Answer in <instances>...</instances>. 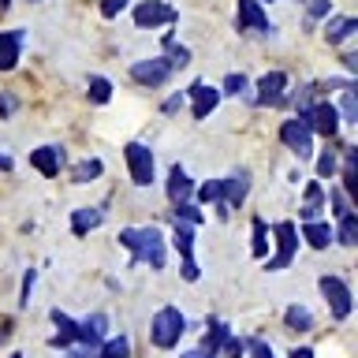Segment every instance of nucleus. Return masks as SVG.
<instances>
[{
    "label": "nucleus",
    "mask_w": 358,
    "mask_h": 358,
    "mask_svg": "<svg viewBox=\"0 0 358 358\" xmlns=\"http://www.w3.org/2000/svg\"><path fill=\"white\" fill-rule=\"evenodd\" d=\"M120 246H127L131 250V262H142V265H150L153 273H161L164 262H168V246H164V235L161 228H123L120 235Z\"/></svg>",
    "instance_id": "f257e3e1"
},
{
    "label": "nucleus",
    "mask_w": 358,
    "mask_h": 358,
    "mask_svg": "<svg viewBox=\"0 0 358 358\" xmlns=\"http://www.w3.org/2000/svg\"><path fill=\"white\" fill-rule=\"evenodd\" d=\"M183 332H187V317H183L176 306H161V310L153 313V321H150V340H153V347L172 351V347H179V340H183Z\"/></svg>",
    "instance_id": "f03ea898"
},
{
    "label": "nucleus",
    "mask_w": 358,
    "mask_h": 358,
    "mask_svg": "<svg viewBox=\"0 0 358 358\" xmlns=\"http://www.w3.org/2000/svg\"><path fill=\"white\" fill-rule=\"evenodd\" d=\"M273 235H276V254L273 257H265V268L268 273H280V268H287L291 262H295V254H299V228L291 220H280L273 224Z\"/></svg>",
    "instance_id": "7ed1b4c3"
},
{
    "label": "nucleus",
    "mask_w": 358,
    "mask_h": 358,
    "mask_svg": "<svg viewBox=\"0 0 358 358\" xmlns=\"http://www.w3.org/2000/svg\"><path fill=\"white\" fill-rule=\"evenodd\" d=\"M280 142H284L295 157H310L313 153V131H310V123H306L302 112H295L291 120L280 123Z\"/></svg>",
    "instance_id": "20e7f679"
},
{
    "label": "nucleus",
    "mask_w": 358,
    "mask_h": 358,
    "mask_svg": "<svg viewBox=\"0 0 358 358\" xmlns=\"http://www.w3.org/2000/svg\"><path fill=\"white\" fill-rule=\"evenodd\" d=\"M317 287H321L324 302H329V313H332L336 321H347V317H351L355 299H351V287H347L340 276H321V280H317Z\"/></svg>",
    "instance_id": "39448f33"
},
{
    "label": "nucleus",
    "mask_w": 358,
    "mask_h": 358,
    "mask_svg": "<svg viewBox=\"0 0 358 358\" xmlns=\"http://www.w3.org/2000/svg\"><path fill=\"white\" fill-rule=\"evenodd\" d=\"M123 157H127V172L134 187H153V150L142 142H127L123 145Z\"/></svg>",
    "instance_id": "423d86ee"
},
{
    "label": "nucleus",
    "mask_w": 358,
    "mask_h": 358,
    "mask_svg": "<svg viewBox=\"0 0 358 358\" xmlns=\"http://www.w3.org/2000/svg\"><path fill=\"white\" fill-rule=\"evenodd\" d=\"M176 19H179V11L172 4H164V0H142V4L134 8V27H138V30L172 27Z\"/></svg>",
    "instance_id": "0eeeda50"
},
{
    "label": "nucleus",
    "mask_w": 358,
    "mask_h": 358,
    "mask_svg": "<svg viewBox=\"0 0 358 358\" xmlns=\"http://www.w3.org/2000/svg\"><path fill=\"white\" fill-rule=\"evenodd\" d=\"M183 97L190 101V112H194V120H209L213 112H217V105H220V90H217V86H209L206 78L190 83V90H187Z\"/></svg>",
    "instance_id": "6e6552de"
},
{
    "label": "nucleus",
    "mask_w": 358,
    "mask_h": 358,
    "mask_svg": "<svg viewBox=\"0 0 358 358\" xmlns=\"http://www.w3.org/2000/svg\"><path fill=\"white\" fill-rule=\"evenodd\" d=\"M302 116H306L310 131L321 134V138H336V134H340V116H336V105H332V101H317V105H310Z\"/></svg>",
    "instance_id": "1a4fd4ad"
},
{
    "label": "nucleus",
    "mask_w": 358,
    "mask_h": 358,
    "mask_svg": "<svg viewBox=\"0 0 358 358\" xmlns=\"http://www.w3.org/2000/svg\"><path fill=\"white\" fill-rule=\"evenodd\" d=\"M131 78H134L138 86L157 90V86H164L168 78H172V67H168L164 56H153V60H134V64H131Z\"/></svg>",
    "instance_id": "9d476101"
},
{
    "label": "nucleus",
    "mask_w": 358,
    "mask_h": 358,
    "mask_svg": "<svg viewBox=\"0 0 358 358\" xmlns=\"http://www.w3.org/2000/svg\"><path fill=\"white\" fill-rule=\"evenodd\" d=\"M235 27L254 30V34H276V27L268 22L265 8L257 4V0H239V8H235Z\"/></svg>",
    "instance_id": "9b49d317"
},
{
    "label": "nucleus",
    "mask_w": 358,
    "mask_h": 358,
    "mask_svg": "<svg viewBox=\"0 0 358 358\" xmlns=\"http://www.w3.org/2000/svg\"><path fill=\"white\" fill-rule=\"evenodd\" d=\"M284 94H287V75L284 71H268L257 78V94H254V105H284Z\"/></svg>",
    "instance_id": "f8f14e48"
},
{
    "label": "nucleus",
    "mask_w": 358,
    "mask_h": 358,
    "mask_svg": "<svg viewBox=\"0 0 358 358\" xmlns=\"http://www.w3.org/2000/svg\"><path fill=\"white\" fill-rule=\"evenodd\" d=\"M246 194H250V172L246 168H239V172H231V176H224L220 179V198H224V209H239Z\"/></svg>",
    "instance_id": "ddd939ff"
},
{
    "label": "nucleus",
    "mask_w": 358,
    "mask_h": 358,
    "mask_svg": "<svg viewBox=\"0 0 358 358\" xmlns=\"http://www.w3.org/2000/svg\"><path fill=\"white\" fill-rule=\"evenodd\" d=\"M30 168H38L45 179L60 176V168H64V150H60V145H38V150H30Z\"/></svg>",
    "instance_id": "4468645a"
},
{
    "label": "nucleus",
    "mask_w": 358,
    "mask_h": 358,
    "mask_svg": "<svg viewBox=\"0 0 358 358\" xmlns=\"http://www.w3.org/2000/svg\"><path fill=\"white\" fill-rule=\"evenodd\" d=\"M22 34L19 27L15 30H0V71H11L19 60H22Z\"/></svg>",
    "instance_id": "2eb2a0df"
},
{
    "label": "nucleus",
    "mask_w": 358,
    "mask_h": 358,
    "mask_svg": "<svg viewBox=\"0 0 358 358\" xmlns=\"http://www.w3.org/2000/svg\"><path fill=\"white\" fill-rule=\"evenodd\" d=\"M190 198H194V179L187 176V168L172 164V172H168V201H172V206H183Z\"/></svg>",
    "instance_id": "dca6fc26"
},
{
    "label": "nucleus",
    "mask_w": 358,
    "mask_h": 358,
    "mask_svg": "<svg viewBox=\"0 0 358 358\" xmlns=\"http://www.w3.org/2000/svg\"><path fill=\"white\" fill-rule=\"evenodd\" d=\"M108 336V317L105 313H90L86 321H78V343L83 347H101Z\"/></svg>",
    "instance_id": "f3484780"
},
{
    "label": "nucleus",
    "mask_w": 358,
    "mask_h": 358,
    "mask_svg": "<svg viewBox=\"0 0 358 358\" xmlns=\"http://www.w3.org/2000/svg\"><path fill=\"white\" fill-rule=\"evenodd\" d=\"M231 336V324L228 321H209V332L201 336V347H198V355L201 358H220V347L224 340Z\"/></svg>",
    "instance_id": "a211bd4d"
},
{
    "label": "nucleus",
    "mask_w": 358,
    "mask_h": 358,
    "mask_svg": "<svg viewBox=\"0 0 358 358\" xmlns=\"http://www.w3.org/2000/svg\"><path fill=\"white\" fill-rule=\"evenodd\" d=\"M52 324H56V336H52V347H60V351H67L71 343H78V321L67 317L64 310H52Z\"/></svg>",
    "instance_id": "6ab92c4d"
},
{
    "label": "nucleus",
    "mask_w": 358,
    "mask_h": 358,
    "mask_svg": "<svg viewBox=\"0 0 358 358\" xmlns=\"http://www.w3.org/2000/svg\"><path fill=\"white\" fill-rule=\"evenodd\" d=\"M105 224V209L101 206H83V209H75L71 213V231L83 239V235H90L94 228H101Z\"/></svg>",
    "instance_id": "aec40b11"
},
{
    "label": "nucleus",
    "mask_w": 358,
    "mask_h": 358,
    "mask_svg": "<svg viewBox=\"0 0 358 358\" xmlns=\"http://www.w3.org/2000/svg\"><path fill=\"white\" fill-rule=\"evenodd\" d=\"M329 209V198H324V187L321 183H306V201H302V209H299V217L313 224V220H321V213Z\"/></svg>",
    "instance_id": "412c9836"
},
{
    "label": "nucleus",
    "mask_w": 358,
    "mask_h": 358,
    "mask_svg": "<svg viewBox=\"0 0 358 358\" xmlns=\"http://www.w3.org/2000/svg\"><path fill=\"white\" fill-rule=\"evenodd\" d=\"M355 30H358V19H351V15H329V22H324V41L340 45V41L351 38Z\"/></svg>",
    "instance_id": "4be33fe9"
},
{
    "label": "nucleus",
    "mask_w": 358,
    "mask_h": 358,
    "mask_svg": "<svg viewBox=\"0 0 358 358\" xmlns=\"http://www.w3.org/2000/svg\"><path fill=\"white\" fill-rule=\"evenodd\" d=\"M302 239H306V246H313V250H329V243H332V228H329L324 220L302 224Z\"/></svg>",
    "instance_id": "5701e85b"
},
{
    "label": "nucleus",
    "mask_w": 358,
    "mask_h": 358,
    "mask_svg": "<svg viewBox=\"0 0 358 358\" xmlns=\"http://www.w3.org/2000/svg\"><path fill=\"white\" fill-rule=\"evenodd\" d=\"M101 172H105V164L97 157H86L71 168V183H94V179H101Z\"/></svg>",
    "instance_id": "b1692460"
},
{
    "label": "nucleus",
    "mask_w": 358,
    "mask_h": 358,
    "mask_svg": "<svg viewBox=\"0 0 358 358\" xmlns=\"http://www.w3.org/2000/svg\"><path fill=\"white\" fill-rule=\"evenodd\" d=\"M343 153H347V157H343V168H340V179H343V187H340V190H343L347 198H351L355 190H358V172H355V145H343Z\"/></svg>",
    "instance_id": "393cba45"
},
{
    "label": "nucleus",
    "mask_w": 358,
    "mask_h": 358,
    "mask_svg": "<svg viewBox=\"0 0 358 358\" xmlns=\"http://www.w3.org/2000/svg\"><path fill=\"white\" fill-rule=\"evenodd\" d=\"M336 116H340V123H347V127H355V123H358V94H355V86L343 90L340 105H336Z\"/></svg>",
    "instance_id": "a878e982"
},
{
    "label": "nucleus",
    "mask_w": 358,
    "mask_h": 358,
    "mask_svg": "<svg viewBox=\"0 0 358 358\" xmlns=\"http://www.w3.org/2000/svg\"><path fill=\"white\" fill-rule=\"evenodd\" d=\"M284 324L291 332H310L313 329V313L306 306H287L284 310Z\"/></svg>",
    "instance_id": "bb28decb"
},
{
    "label": "nucleus",
    "mask_w": 358,
    "mask_h": 358,
    "mask_svg": "<svg viewBox=\"0 0 358 358\" xmlns=\"http://www.w3.org/2000/svg\"><path fill=\"white\" fill-rule=\"evenodd\" d=\"M172 246L179 250V257H194V228H190V224H176Z\"/></svg>",
    "instance_id": "cd10ccee"
},
{
    "label": "nucleus",
    "mask_w": 358,
    "mask_h": 358,
    "mask_svg": "<svg viewBox=\"0 0 358 358\" xmlns=\"http://www.w3.org/2000/svg\"><path fill=\"white\" fill-rule=\"evenodd\" d=\"M86 94H90V101H94V105H108V101H112V83H108L105 75H90Z\"/></svg>",
    "instance_id": "c85d7f7f"
},
{
    "label": "nucleus",
    "mask_w": 358,
    "mask_h": 358,
    "mask_svg": "<svg viewBox=\"0 0 358 358\" xmlns=\"http://www.w3.org/2000/svg\"><path fill=\"white\" fill-rule=\"evenodd\" d=\"M97 358H131V340L127 336H112L97 347Z\"/></svg>",
    "instance_id": "c756f323"
},
{
    "label": "nucleus",
    "mask_w": 358,
    "mask_h": 358,
    "mask_svg": "<svg viewBox=\"0 0 358 358\" xmlns=\"http://www.w3.org/2000/svg\"><path fill=\"white\" fill-rule=\"evenodd\" d=\"M332 239H336V243H343V246H355V243H358V217H355V213L340 217V228L332 231Z\"/></svg>",
    "instance_id": "7c9ffc66"
},
{
    "label": "nucleus",
    "mask_w": 358,
    "mask_h": 358,
    "mask_svg": "<svg viewBox=\"0 0 358 358\" xmlns=\"http://www.w3.org/2000/svg\"><path fill=\"white\" fill-rule=\"evenodd\" d=\"M198 201H206V206H217L220 217H228V209H224V198H220V179H209V183L198 187Z\"/></svg>",
    "instance_id": "2f4dec72"
},
{
    "label": "nucleus",
    "mask_w": 358,
    "mask_h": 358,
    "mask_svg": "<svg viewBox=\"0 0 358 358\" xmlns=\"http://www.w3.org/2000/svg\"><path fill=\"white\" fill-rule=\"evenodd\" d=\"M164 49H168L164 60H168V67H172V71H176V67H187V64H190V49H187V45H176L172 34H164Z\"/></svg>",
    "instance_id": "473e14b6"
},
{
    "label": "nucleus",
    "mask_w": 358,
    "mask_h": 358,
    "mask_svg": "<svg viewBox=\"0 0 358 358\" xmlns=\"http://www.w3.org/2000/svg\"><path fill=\"white\" fill-rule=\"evenodd\" d=\"M250 254L257 257V262H265L268 257V228L262 217H254V243H250Z\"/></svg>",
    "instance_id": "72a5a7b5"
},
{
    "label": "nucleus",
    "mask_w": 358,
    "mask_h": 358,
    "mask_svg": "<svg viewBox=\"0 0 358 358\" xmlns=\"http://www.w3.org/2000/svg\"><path fill=\"white\" fill-rule=\"evenodd\" d=\"M172 217H176V224H190V228H198L201 220V209L194 206V201H183V206H172Z\"/></svg>",
    "instance_id": "f704fd0d"
},
{
    "label": "nucleus",
    "mask_w": 358,
    "mask_h": 358,
    "mask_svg": "<svg viewBox=\"0 0 358 358\" xmlns=\"http://www.w3.org/2000/svg\"><path fill=\"white\" fill-rule=\"evenodd\" d=\"M246 90H250V78H246L243 71H235L224 78V86H220V97H243Z\"/></svg>",
    "instance_id": "c9c22d12"
},
{
    "label": "nucleus",
    "mask_w": 358,
    "mask_h": 358,
    "mask_svg": "<svg viewBox=\"0 0 358 358\" xmlns=\"http://www.w3.org/2000/svg\"><path fill=\"white\" fill-rule=\"evenodd\" d=\"M336 168H340V161H336V150H324V153L317 157V176H321V179H332Z\"/></svg>",
    "instance_id": "e433bc0d"
},
{
    "label": "nucleus",
    "mask_w": 358,
    "mask_h": 358,
    "mask_svg": "<svg viewBox=\"0 0 358 358\" xmlns=\"http://www.w3.org/2000/svg\"><path fill=\"white\" fill-rule=\"evenodd\" d=\"M329 198H332V213H336V220H340V217H347V213H355V209H351V198H347L340 187H336Z\"/></svg>",
    "instance_id": "4c0bfd02"
},
{
    "label": "nucleus",
    "mask_w": 358,
    "mask_h": 358,
    "mask_svg": "<svg viewBox=\"0 0 358 358\" xmlns=\"http://www.w3.org/2000/svg\"><path fill=\"white\" fill-rule=\"evenodd\" d=\"M306 15H310V22L329 19V15H332V0H310V4H306Z\"/></svg>",
    "instance_id": "58836bf2"
},
{
    "label": "nucleus",
    "mask_w": 358,
    "mask_h": 358,
    "mask_svg": "<svg viewBox=\"0 0 358 358\" xmlns=\"http://www.w3.org/2000/svg\"><path fill=\"white\" fill-rule=\"evenodd\" d=\"M243 343H246V351H250V358H276L273 347H268L265 340H243Z\"/></svg>",
    "instance_id": "ea45409f"
},
{
    "label": "nucleus",
    "mask_w": 358,
    "mask_h": 358,
    "mask_svg": "<svg viewBox=\"0 0 358 358\" xmlns=\"http://www.w3.org/2000/svg\"><path fill=\"white\" fill-rule=\"evenodd\" d=\"M15 108H19V97L15 94H8V90H0V116H15Z\"/></svg>",
    "instance_id": "a19ab883"
},
{
    "label": "nucleus",
    "mask_w": 358,
    "mask_h": 358,
    "mask_svg": "<svg viewBox=\"0 0 358 358\" xmlns=\"http://www.w3.org/2000/svg\"><path fill=\"white\" fill-rule=\"evenodd\" d=\"M220 355L243 358V355H246V343H243V340H235V336H228V340H224V347H220Z\"/></svg>",
    "instance_id": "79ce46f5"
},
{
    "label": "nucleus",
    "mask_w": 358,
    "mask_h": 358,
    "mask_svg": "<svg viewBox=\"0 0 358 358\" xmlns=\"http://www.w3.org/2000/svg\"><path fill=\"white\" fill-rule=\"evenodd\" d=\"M127 8V0H101V19H116Z\"/></svg>",
    "instance_id": "37998d69"
},
{
    "label": "nucleus",
    "mask_w": 358,
    "mask_h": 358,
    "mask_svg": "<svg viewBox=\"0 0 358 358\" xmlns=\"http://www.w3.org/2000/svg\"><path fill=\"white\" fill-rule=\"evenodd\" d=\"M34 280H38V273H34V268H30V273L22 276V295H19V306H30V291H34Z\"/></svg>",
    "instance_id": "c03bdc74"
},
{
    "label": "nucleus",
    "mask_w": 358,
    "mask_h": 358,
    "mask_svg": "<svg viewBox=\"0 0 358 358\" xmlns=\"http://www.w3.org/2000/svg\"><path fill=\"white\" fill-rule=\"evenodd\" d=\"M60 358H97V347H83V343H78V347H67Z\"/></svg>",
    "instance_id": "a18cd8bd"
},
{
    "label": "nucleus",
    "mask_w": 358,
    "mask_h": 358,
    "mask_svg": "<svg viewBox=\"0 0 358 358\" xmlns=\"http://www.w3.org/2000/svg\"><path fill=\"white\" fill-rule=\"evenodd\" d=\"M198 276H201V268H198V262H194V257H183V280H187V284H194Z\"/></svg>",
    "instance_id": "49530a36"
},
{
    "label": "nucleus",
    "mask_w": 358,
    "mask_h": 358,
    "mask_svg": "<svg viewBox=\"0 0 358 358\" xmlns=\"http://www.w3.org/2000/svg\"><path fill=\"white\" fill-rule=\"evenodd\" d=\"M183 105H187V97H183V94H172V97H168V101H164L161 108L168 112V116H172V112H179V108H183Z\"/></svg>",
    "instance_id": "de8ad7c7"
},
{
    "label": "nucleus",
    "mask_w": 358,
    "mask_h": 358,
    "mask_svg": "<svg viewBox=\"0 0 358 358\" xmlns=\"http://www.w3.org/2000/svg\"><path fill=\"white\" fill-rule=\"evenodd\" d=\"M287 358H313V351H310V347H295V351H291Z\"/></svg>",
    "instance_id": "09e8293b"
},
{
    "label": "nucleus",
    "mask_w": 358,
    "mask_h": 358,
    "mask_svg": "<svg viewBox=\"0 0 358 358\" xmlns=\"http://www.w3.org/2000/svg\"><path fill=\"white\" fill-rule=\"evenodd\" d=\"M343 64H347V71H355V67H358V52H347Z\"/></svg>",
    "instance_id": "8fccbe9b"
},
{
    "label": "nucleus",
    "mask_w": 358,
    "mask_h": 358,
    "mask_svg": "<svg viewBox=\"0 0 358 358\" xmlns=\"http://www.w3.org/2000/svg\"><path fill=\"white\" fill-rule=\"evenodd\" d=\"M0 172H11V157L8 153H0Z\"/></svg>",
    "instance_id": "3c124183"
},
{
    "label": "nucleus",
    "mask_w": 358,
    "mask_h": 358,
    "mask_svg": "<svg viewBox=\"0 0 358 358\" xmlns=\"http://www.w3.org/2000/svg\"><path fill=\"white\" fill-rule=\"evenodd\" d=\"M179 358H201L198 351H187V355H179Z\"/></svg>",
    "instance_id": "603ef678"
},
{
    "label": "nucleus",
    "mask_w": 358,
    "mask_h": 358,
    "mask_svg": "<svg viewBox=\"0 0 358 358\" xmlns=\"http://www.w3.org/2000/svg\"><path fill=\"white\" fill-rule=\"evenodd\" d=\"M11 8V0H0V11H8Z\"/></svg>",
    "instance_id": "864d4df0"
},
{
    "label": "nucleus",
    "mask_w": 358,
    "mask_h": 358,
    "mask_svg": "<svg viewBox=\"0 0 358 358\" xmlns=\"http://www.w3.org/2000/svg\"><path fill=\"white\" fill-rule=\"evenodd\" d=\"M30 4H45V0H30Z\"/></svg>",
    "instance_id": "5fc2aeb1"
},
{
    "label": "nucleus",
    "mask_w": 358,
    "mask_h": 358,
    "mask_svg": "<svg viewBox=\"0 0 358 358\" xmlns=\"http://www.w3.org/2000/svg\"><path fill=\"white\" fill-rule=\"evenodd\" d=\"M8 358H22V355H8Z\"/></svg>",
    "instance_id": "6e6d98bb"
},
{
    "label": "nucleus",
    "mask_w": 358,
    "mask_h": 358,
    "mask_svg": "<svg viewBox=\"0 0 358 358\" xmlns=\"http://www.w3.org/2000/svg\"><path fill=\"white\" fill-rule=\"evenodd\" d=\"M257 4H265V0H257ZM268 4H273V0H268Z\"/></svg>",
    "instance_id": "4d7b16f0"
}]
</instances>
